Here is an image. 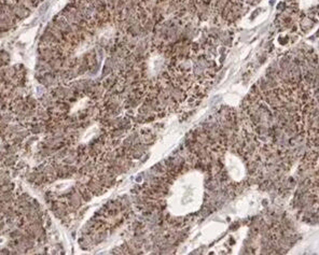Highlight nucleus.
Here are the masks:
<instances>
[{"instance_id":"obj_1","label":"nucleus","mask_w":319,"mask_h":255,"mask_svg":"<svg viewBox=\"0 0 319 255\" xmlns=\"http://www.w3.org/2000/svg\"><path fill=\"white\" fill-rule=\"evenodd\" d=\"M41 0H0V35L34 10Z\"/></svg>"}]
</instances>
